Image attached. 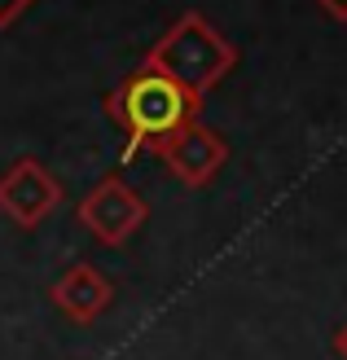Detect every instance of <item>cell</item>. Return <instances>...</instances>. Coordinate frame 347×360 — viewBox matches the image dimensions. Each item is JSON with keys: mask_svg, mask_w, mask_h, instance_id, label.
I'll use <instances>...</instances> for the list:
<instances>
[{"mask_svg": "<svg viewBox=\"0 0 347 360\" xmlns=\"http://www.w3.org/2000/svg\"><path fill=\"white\" fill-rule=\"evenodd\" d=\"M49 295H53V308H58L66 321L93 326V321L106 316V308L115 303V285H111V277H106L97 264L80 259V264H70L66 273L53 281Z\"/></svg>", "mask_w": 347, "mask_h": 360, "instance_id": "8992f818", "label": "cell"}, {"mask_svg": "<svg viewBox=\"0 0 347 360\" xmlns=\"http://www.w3.org/2000/svg\"><path fill=\"white\" fill-rule=\"evenodd\" d=\"M317 5L330 13V18H339V22H347V0H317Z\"/></svg>", "mask_w": 347, "mask_h": 360, "instance_id": "ba28073f", "label": "cell"}, {"mask_svg": "<svg viewBox=\"0 0 347 360\" xmlns=\"http://www.w3.org/2000/svg\"><path fill=\"white\" fill-rule=\"evenodd\" d=\"M334 352L347 360V321H343V326H339V334H334Z\"/></svg>", "mask_w": 347, "mask_h": 360, "instance_id": "9c48e42d", "label": "cell"}, {"mask_svg": "<svg viewBox=\"0 0 347 360\" xmlns=\"http://www.w3.org/2000/svg\"><path fill=\"white\" fill-rule=\"evenodd\" d=\"M141 66L158 70L163 79H172L176 88H185L189 97L203 101L237 66V49L207 22L203 13H180L176 22L150 44Z\"/></svg>", "mask_w": 347, "mask_h": 360, "instance_id": "7a4b0ae2", "label": "cell"}, {"mask_svg": "<svg viewBox=\"0 0 347 360\" xmlns=\"http://www.w3.org/2000/svg\"><path fill=\"white\" fill-rule=\"evenodd\" d=\"M150 220V207L137 189H127L119 176L101 180L84 193L80 202V224L93 233L101 246H123L127 238H137V229Z\"/></svg>", "mask_w": 347, "mask_h": 360, "instance_id": "3957f363", "label": "cell"}, {"mask_svg": "<svg viewBox=\"0 0 347 360\" xmlns=\"http://www.w3.org/2000/svg\"><path fill=\"white\" fill-rule=\"evenodd\" d=\"M158 158L168 163V172L180 180V185L203 189L229 163V146H225V136L215 128H207L203 119H194V123H185V128L158 150Z\"/></svg>", "mask_w": 347, "mask_h": 360, "instance_id": "5b68a950", "label": "cell"}, {"mask_svg": "<svg viewBox=\"0 0 347 360\" xmlns=\"http://www.w3.org/2000/svg\"><path fill=\"white\" fill-rule=\"evenodd\" d=\"M62 202V185L40 158H18V163L0 176V211L9 215L13 224L35 229L44 224Z\"/></svg>", "mask_w": 347, "mask_h": 360, "instance_id": "277c9868", "label": "cell"}, {"mask_svg": "<svg viewBox=\"0 0 347 360\" xmlns=\"http://www.w3.org/2000/svg\"><path fill=\"white\" fill-rule=\"evenodd\" d=\"M31 5H35V0H0V31L13 27L18 18H23V13L31 9Z\"/></svg>", "mask_w": 347, "mask_h": 360, "instance_id": "52a82bcc", "label": "cell"}, {"mask_svg": "<svg viewBox=\"0 0 347 360\" xmlns=\"http://www.w3.org/2000/svg\"><path fill=\"white\" fill-rule=\"evenodd\" d=\"M198 97H189L185 88H176L172 79H163L158 70L141 66L132 70L111 97H106V115H111L123 136H127V150H163L168 141L185 128V123L198 119Z\"/></svg>", "mask_w": 347, "mask_h": 360, "instance_id": "6da1fadb", "label": "cell"}]
</instances>
